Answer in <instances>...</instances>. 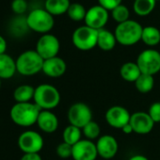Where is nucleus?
<instances>
[{
  "instance_id": "nucleus-1",
  "label": "nucleus",
  "mask_w": 160,
  "mask_h": 160,
  "mask_svg": "<svg viewBox=\"0 0 160 160\" xmlns=\"http://www.w3.org/2000/svg\"><path fill=\"white\" fill-rule=\"evenodd\" d=\"M41 108L35 103H16L10 111L12 121L18 126L30 127L37 123Z\"/></svg>"
},
{
  "instance_id": "nucleus-2",
  "label": "nucleus",
  "mask_w": 160,
  "mask_h": 160,
  "mask_svg": "<svg viewBox=\"0 0 160 160\" xmlns=\"http://www.w3.org/2000/svg\"><path fill=\"white\" fill-rule=\"evenodd\" d=\"M142 30L143 28L139 23L129 19L126 22L118 24L114 35L118 43L124 46H131L141 41Z\"/></svg>"
},
{
  "instance_id": "nucleus-3",
  "label": "nucleus",
  "mask_w": 160,
  "mask_h": 160,
  "mask_svg": "<svg viewBox=\"0 0 160 160\" xmlns=\"http://www.w3.org/2000/svg\"><path fill=\"white\" fill-rule=\"evenodd\" d=\"M43 62V58L36 50H28L16 58V70L22 75L31 76L42 71Z\"/></svg>"
},
{
  "instance_id": "nucleus-4",
  "label": "nucleus",
  "mask_w": 160,
  "mask_h": 160,
  "mask_svg": "<svg viewBox=\"0 0 160 160\" xmlns=\"http://www.w3.org/2000/svg\"><path fill=\"white\" fill-rule=\"evenodd\" d=\"M33 101L41 110H52L59 105L60 93L52 85L41 84L35 88Z\"/></svg>"
},
{
  "instance_id": "nucleus-5",
  "label": "nucleus",
  "mask_w": 160,
  "mask_h": 160,
  "mask_svg": "<svg viewBox=\"0 0 160 160\" xmlns=\"http://www.w3.org/2000/svg\"><path fill=\"white\" fill-rule=\"evenodd\" d=\"M54 16L45 9L33 10L27 17V26L28 28L38 33L47 34L54 28Z\"/></svg>"
},
{
  "instance_id": "nucleus-6",
  "label": "nucleus",
  "mask_w": 160,
  "mask_h": 160,
  "mask_svg": "<svg viewBox=\"0 0 160 160\" xmlns=\"http://www.w3.org/2000/svg\"><path fill=\"white\" fill-rule=\"evenodd\" d=\"M98 30L82 26L76 28L72 36V42L74 47L81 51H89L97 46Z\"/></svg>"
},
{
  "instance_id": "nucleus-7",
  "label": "nucleus",
  "mask_w": 160,
  "mask_h": 160,
  "mask_svg": "<svg viewBox=\"0 0 160 160\" xmlns=\"http://www.w3.org/2000/svg\"><path fill=\"white\" fill-rule=\"evenodd\" d=\"M136 62L142 73L153 76L160 72V53L154 49L143 50L138 56Z\"/></svg>"
},
{
  "instance_id": "nucleus-8",
  "label": "nucleus",
  "mask_w": 160,
  "mask_h": 160,
  "mask_svg": "<svg viewBox=\"0 0 160 160\" xmlns=\"http://www.w3.org/2000/svg\"><path fill=\"white\" fill-rule=\"evenodd\" d=\"M67 117L70 124L83 129L85 125L92 121V111L85 103H75L70 107Z\"/></svg>"
},
{
  "instance_id": "nucleus-9",
  "label": "nucleus",
  "mask_w": 160,
  "mask_h": 160,
  "mask_svg": "<svg viewBox=\"0 0 160 160\" xmlns=\"http://www.w3.org/2000/svg\"><path fill=\"white\" fill-rule=\"evenodd\" d=\"M18 147L24 153H39L43 148V138L36 131L27 130L18 138Z\"/></svg>"
},
{
  "instance_id": "nucleus-10",
  "label": "nucleus",
  "mask_w": 160,
  "mask_h": 160,
  "mask_svg": "<svg viewBox=\"0 0 160 160\" xmlns=\"http://www.w3.org/2000/svg\"><path fill=\"white\" fill-rule=\"evenodd\" d=\"M59 49L60 43L58 39L49 33L41 36L36 44V51L43 60L58 57Z\"/></svg>"
},
{
  "instance_id": "nucleus-11",
  "label": "nucleus",
  "mask_w": 160,
  "mask_h": 160,
  "mask_svg": "<svg viewBox=\"0 0 160 160\" xmlns=\"http://www.w3.org/2000/svg\"><path fill=\"white\" fill-rule=\"evenodd\" d=\"M109 18L108 11L103 8L100 5L93 6L87 11L85 16V24L89 28H92L96 30L103 29L107 25Z\"/></svg>"
},
{
  "instance_id": "nucleus-12",
  "label": "nucleus",
  "mask_w": 160,
  "mask_h": 160,
  "mask_svg": "<svg viewBox=\"0 0 160 160\" xmlns=\"http://www.w3.org/2000/svg\"><path fill=\"white\" fill-rule=\"evenodd\" d=\"M98 152L92 140L81 139L72 146V158L73 160H96Z\"/></svg>"
},
{
  "instance_id": "nucleus-13",
  "label": "nucleus",
  "mask_w": 160,
  "mask_h": 160,
  "mask_svg": "<svg viewBox=\"0 0 160 160\" xmlns=\"http://www.w3.org/2000/svg\"><path fill=\"white\" fill-rule=\"evenodd\" d=\"M131 118L130 112L122 106H113L106 112L107 122L114 128L122 129L124 125L129 123Z\"/></svg>"
},
{
  "instance_id": "nucleus-14",
  "label": "nucleus",
  "mask_w": 160,
  "mask_h": 160,
  "mask_svg": "<svg viewBox=\"0 0 160 160\" xmlns=\"http://www.w3.org/2000/svg\"><path fill=\"white\" fill-rule=\"evenodd\" d=\"M129 123L133 128V132L138 135L149 134L154 126V122L152 120L148 112L143 111H138L131 114Z\"/></svg>"
},
{
  "instance_id": "nucleus-15",
  "label": "nucleus",
  "mask_w": 160,
  "mask_h": 160,
  "mask_svg": "<svg viewBox=\"0 0 160 160\" xmlns=\"http://www.w3.org/2000/svg\"><path fill=\"white\" fill-rule=\"evenodd\" d=\"M96 144L98 155L104 159H111L113 158L119 150V144L117 139L111 135H104L101 136Z\"/></svg>"
},
{
  "instance_id": "nucleus-16",
  "label": "nucleus",
  "mask_w": 160,
  "mask_h": 160,
  "mask_svg": "<svg viewBox=\"0 0 160 160\" xmlns=\"http://www.w3.org/2000/svg\"><path fill=\"white\" fill-rule=\"evenodd\" d=\"M67 65L64 59L59 57H55L44 60L42 72L51 78H58L65 73Z\"/></svg>"
},
{
  "instance_id": "nucleus-17",
  "label": "nucleus",
  "mask_w": 160,
  "mask_h": 160,
  "mask_svg": "<svg viewBox=\"0 0 160 160\" xmlns=\"http://www.w3.org/2000/svg\"><path fill=\"white\" fill-rule=\"evenodd\" d=\"M37 125L42 132L51 134L57 131L58 119L51 110H41L37 120Z\"/></svg>"
},
{
  "instance_id": "nucleus-18",
  "label": "nucleus",
  "mask_w": 160,
  "mask_h": 160,
  "mask_svg": "<svg viewBox=\"0 0 160 160\" xmlns=\"http://www.w3.org/2000/svg\"><path fill=\"white\" fill-rule=\"evenodd\" d=\"M16 72V60L6 53L0 55V78L11 79Z\"/></svg>"
},
{
  "instance_id": "nucleus-19",
  "label": "nucleus",
  "mask_w": 160,
  "mask_h": 160,
  "mask_svg": "<svg viewBox=\"0 0 160 160\" xmlns=\"http://www.w3.org/2000/svg\"><path fill=\"white\" fill-rule=\"evenodd\" d=\"M141 71L138 68L137 62H125L120 69V74L122 78L127 82H136L137 79L141 75Z\"/></svg>"
},
{
  "instance_id": "nucleus-20",
  "label": "nucleus",
  "mask_w": 160,
  "mask_h": 160,
  "mask_svg": "<svg viewBox=\"0 0 160 160\" xmlns=\"http://www.w3.org/2000/svg\"><path fill=\"white\" fill-rule=\"evenodd\" d=\"M116 43L117 40L114 33L104 28L98 30L97 46L100 49H102L103 51H110L116 46Z\"/></svg>"
},
{
  "instance_id": "nucleus-21",
  "label": "nucleus",
  "mask_w": 160,
  "mask_h": 160,
  "mask_svg": "<svg viewBox=\"0 0 160 160\" xmlns=\"http://www.w3.org/2000/svg\"><path fill=\"white\" fill-rule=\"evenodd\" d=\"M70 5V0H46L44 7L51 15L58 16L67 13Z\"/></svg>"
},
{
  "instance_id": "nucleus-22",
  "label": "nucleus",
  "mask_w": 160,
  "mask_h": 160,
  "mask_svg": "<svg viewBox=\"0 0 160 160\" xmlns=\"http://www.w3.org/2000/svg\"><path fill=\"white\" fill-rule=\"evenodd\" d=\"M35 88L30 85L24 84L18 86L13 92V98L16 103H29L34 98Z\"/></svg>"
},
{
  "instance_id": "nucleus-23",
  "label": "nucleus",
  "mask_w": 160,
  "mask_h": 160,
  "mask_svg": "<svg viewBox=\"0 0 160 160\" xmlns=\"http://www.w3.org/2000/svg\"><path fill=\"white\" fill-rule=\"evenodd\" d=\"M141 41L148 46L157 45L160 42V30L152 26L143 28Z\"/></svg>"
},
{
  "instance_id": "nucleus-24",
  "label": "nucleus",
  "mask_w": 160,
  "mask_h": 160,
  "mask_svg": "<svg viewBox=\"0 0 160 160\" xmlns=\"http://www.w3.org/2000/svg\"><path fill=\"white\" fill-rule=\"evenodd\" d=\"M81 136H82V129L72 124L66 126L62 133L63 141L71 146H73L78 141L81 140Z\"/></svg>"
},
{
  "instance_id": "nucleus-25",
  "label": "nucleus",
  "mask_w": 160,
  "mask_h": 160,
  "mask_svg": "<svg viewBox=\"0 0 160 160\" xmlns=\"http://www.w3.org/2000/svg\"><path fill=\"white\" fill-rule=\"evenodd\" d=\"M155 0H135L133 10L138 16H147L155 8Z\"/></svg>"
},
{
  "instance_id": "nucleus-26",
  "label": "nucleus",
  "mask_w": 160,
  "mask_h": 160,
  "mask_svg": "<svg viewBox=\"0 0 160 160\" xmlns=\"http://www.w3.org/2000/svg\"><path fill=\"white\" fill-rule=\"evenodd\" d=\"M154 86V79L152 75L141 73V75L137 79L135 82L136 89L140 93H148L150 92Z\"/></svg>"
},
{
  "instance_id": "nucleus-27",
  "label": "nucleus",
  "mask_w": 160,
  "mask_h": 160,
  "mask_svg": "<svg viewBox=\"0 0 160 160\" xmlns=\"http://www.w3.org/2000/svg\"><path fill=\"white\" fill-rule=\"evenodd\" d=\"M87 11L84 6L80 3H72L68 9L67 14L68 16L75 22H79L85 19Z\"/></svg>"
},
{
  "instance_id": "nucleus-28",
  "label": "nucleus",
  "mask_w": 160,
  "mask_h": 160,
  "mask_svg": "<svg viewBox=\"0 0 160 160\" xmlns=\"http://www.w3.org/2000/svg\"><path fill=\"white\" fill-rule=\"evenodd\" d=\"M82 133L86 137V139L93 140L100 138L101 127L96 122H90L87 125H85L82 129Z\"/></svg>"
},
{
  "instance_id": "nucleus-29",
  "label": "nucleus",
  "mask_w": 160,
  "mask_h": 160,
  "mask_svg": "<svg viewBox=\"0 0 160 160\" xmlns=\"http://www.w3.org/2000/svg\"><path fill=\"white\" fill-rule=\"evenodd\" d=\"M111 15L118 24H121L129 20L130 12L126 6L121 4L120 6L116 7L114 10L111 11Z\"/></svg>"
},
{
  "instance_id": "nucleus-30",
  "label": "nucleus",
  "mask_w": 160,
  "mask_h": 160,
  "mask_svg": "<svg viewBox=\"0 0 160 160\" xmlns=\"http://www.w3.org/2000/svg\"><path fill=\"white\" fill-rule=\"evenodd\" d=\"M57 154L63 159H67L69 157H72V146L67 144L66 142L62 141L61 143H59L56 149Z\"/></svg>"
},
{
  "instance_id": "nucleus-31",
  "label": "nucleus",
  "mask_w": 160,
  "mask_h": 160,
  "mask_svg": "<svg viewBox=\"0 0 160 160\" xmlns=\"http://www.w3.org/2000/svg\"><path fill=\"white\" fill-rule=\"evenodd\" d=\"M12 10L16 14H23L28 10L27 0H13L12 2Z\"/></svg>"
},
{
  "instance_id": "nucleus-32",
  "label": "nucleus",
  "mask_w": 160,
  "mask_h": 160,
  "mask_svg": "<svg viewBox=\"0 0 160 160\" xmlns=\"http://www.w3.org/2000/svg\"><path fill=\"white\" fill-rule=\"evenodd\" d=\"M148 114L154 122V123L160 122V102L152 103L149 108Z\"/></svg>"
},
{
  "instance_id": "nucleus-33",
  "label": "nucleus",
  "mask_w": 160,
  "mask_h": 160,
  "mask_svg": "<svg viewBox=\"0 0 160 160\" xmlns=\"http://www.w3.org/2000/svg\"><path fill=\"white\" fill-rule=\"evenodd\" d=\"M122 0H98L99 5L108 11H112L122 4Z\"/></svg>"
},
{
  "instance_id": "nucleus-34",
  "label": "nucleus",
  "mask_w": 160,
  "mask_h": 160,
  "mask_svg": "<svg viewBox=\"0 0 160 160\" xmlns=\"http://www.w3.org/2000/svg\"><path fill=\"white\" fill-rule=\"evenodd\" d=\"M20 160H42L40 153H24Z\"/></svg>"
},
{
  "instance_id": "nucleus-35",
  "label": "nucleus",
  "mask_w": 160,
  "mask_h": 160,
  "mask_svg": "<svg viewBox=\"0 0 160 160\" xmlns=\"http://www.w3.org/2000/svg\"><path fill=\"white\" fill-rule=\"evenodd\" d=\"M6 50H7V42L4 37L0 35V55L5 54Z\"/></svg>"
},
{
  "instance_id": "nucleus-36",
  "label": "nucleus",
  "mask_w": 160,
  "mask_h": 160,
  "mask_svg": "<svg viewBox=\"0 0 160 160\" xmlns=\"http://www.w3.org/2000/svg\"><path fill=\"white\" fill-rule=\"evenodd\" d=\"M122 131L124 134H126V135H129V134H131V133H134V132H133V128H132V126L130 125V123H127L126 125H124V126L122 128Z\"/></svg>"
},
{
  "instance_id": "nucleus-37",
  "label": "nucleus",
  "mask_w": 160,
  "mask_h": 160,
  "mask_svg": "<svg viewBox=\"0 0 160 160\" xmlns=\"http://www.w3.org/2000/svg\"><path fill=\"white\" fill-rule=\"evenodd\" d=\"M129 160H149L146 156L144 155H141V154H136V155H133L129 158Z\"/></svg>"
},
{
  "instance_id": "nucleus-38",
  "label": "nucleus",
  "mask_w": 160,
  "mask_h": 160,
  "mask_svg": "<svg viewBox=\"0 0 160 160\" xmlns=\"http://www.w3.org/2000/svg\"><path fill=\"white\" fill-rule=\"evenodd\" d=\"M1 80H2V79L0 78V89H1Z\"/></svg>"
},
{
  "instance_id": "nucleus-39",
  "label": "nucleus",
  "mask_w": 160,
  "mask_h": 160,
  "mask_svg": "<svg viewBox=\"0 0 160 160\" xmlns=\"http://www.w3.org/2000/svg\"><path fill=\"white\" fill-rule=\"evenodd\" d=\"M155 1H156V2H158V1H160V0H155Z\"/></svg>"
}]
</instances>
